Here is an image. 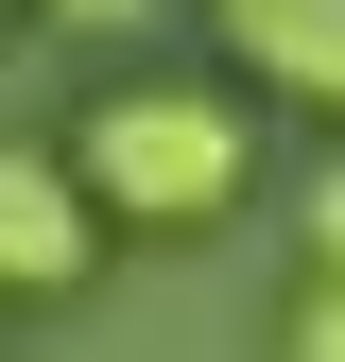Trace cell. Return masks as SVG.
<instances>
[{
  "label": "cell",
  "mask_w": 345,
  "mask_h": 362,
  "mask_svg": "<svg viewBox=\"0 0 345 362\" xmlns=\"http://www.w3.org/2000/svg\"><path fill=\"white\" fill-rule=\"evenodd\" d=\"M311 259H345V173H328V190H311Z\"/></svg>",
  "instance_id": "8992f818"
},
{
  "label": "cell",
  "mask_w": 345,
  "mask_h": 362,
  "mask_svg": "<svg viewBox=\"0 0 345 362\" xmlns=\"http://www.w3.org/2000/svg\"><path fill=\"white\" fill-rule=\"evenodd\" d=\"M276 362H345V259H311V293H293V328H276Z\"/></svg>",
  "instance_id": "277c9868"
},
{
  "label": "cell",
  "mask_w": 345,
  "mask_h": 362,
  "mask_svg": "<svg viewBox=\"0 0 345 362\" xmlns=\"http://www.w3.org/2000/svg\"><path fill=\"white\" fill-rule=\"evenodd\" d=\"M225 18V52L259 86H293V104H345V0H207Z\"/></svg>",
  "instance_id": "3957f363"
},
{
  "label": "cell",
  "mask_w": 345,
  "mask_h": 362,
  "mask_svg": "<svg viewBox=\"0 0 345 362\" xmlns=\"http://www.w3.org/2000/svg\"><path fill=\"white\" fill-rule=\"evenodd\" d=\"M52 18H69V35H121V18H156V0H52Z\"/></svg>",
  "instance_id": "5b68a950"
},
{
  "label": "cell",
  "mask_w": 345,
  "mask_h": 362,
  "mask_svg": "<svg viewBox=\"0 0 345 362\" xmlns=\"http://www.w3.org/2000/svg\"><path fill=\"white\" fill-rule=\"evenodd\" d=\"M86 259H104V207L69 190V156L0 139V293H86Z\"/></svg>",
  "instance_id": "7a4b0ae2"
},
{
  "label": "cell",
  "mask_w": 345,
  "mask_h": 362,
  "mask_svg": "<svg viewBox=\"0 0 345 362\" xmlns=\"http://www.w3.org/2000/svg\"><path fill=\"white\" fill-rule=\"evenodd\" d=\"M242 104H207V86H104V104L69 121V190L104 224H225L242 207Z\"/></svg>",
  "instance_id": "6da1fadb"
}]
</instances>
